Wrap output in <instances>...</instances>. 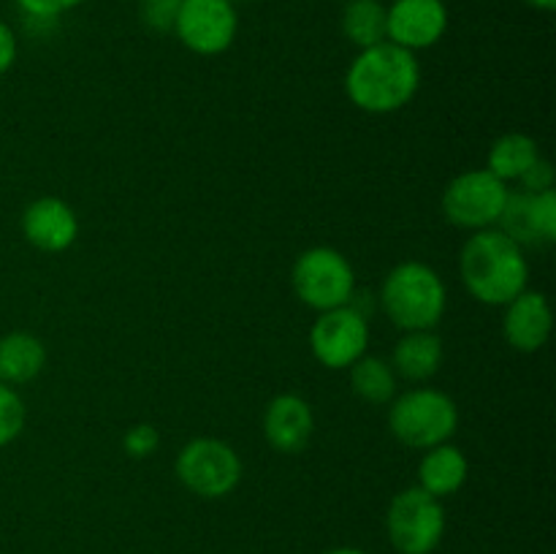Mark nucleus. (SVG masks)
I'll return each mask as SVG.
<instances>
[{
    "label": "nucleus",
    "mask_w": 556,
    "mask_h": 554,
    "mask_svg": "<svg viewBox=\"0 0 556 554\" xmlns=\"http://www.w3.org/2000/svg\"><path fill=\"white\" fill-rule=\"evenodd\" d=\"M421 87L418 54L383 41L358 49L345 71V96L367 114H394L405 109Z\"/></svg>",
    "instance_id": "nucleus-1"
},
{
    "label": "nucleus",
    "mask_w": 556,
    "mask_h": 554,
    "mask_svg": "<svg viewBox=\"0 0 556 554\" xmlns=\"http://www.w3.org/2000/svg\"><path fill=\"white\" fill-rule=\"evenodd\" d=\"M459 277L476 302L486 307H505L530 282V261L525 248L494 228L467 237L459 253Z\"/></svg>",
    "instance_id": "nucleus-2"
},
{
    "label": "nucleus",
    "mask_w": 556,
    "mask_h": 554,
    "mask_svg": "<svg viewBox=\"0 0 556 554\" xmlns=\"http://www.w3.org/2000/svg\"><path fill=\"white\" fill-rule=\"evenodd\" d=\"M380 307L400 331L438 329L448 310V288L434 266L402 261L383 277Z\"/></svg>",
    "instance_id": "nucleus-3"
},
{
    "label": "nucleus",
    "mask_w": 556,
    "mask_h": 554,
    "mask_svg": "<svg viewBox=\"0 0 556 554\" xmlns=\"http://www.w3.org/2000/svg\"><path fill=\"white\" fill-rule=\"evenodd\" d=\"M459 429V407L454 396L434 386H413L389 402V432L396 443L427 451L448 443Z\"/></svg>",
    "instance_id": "nucleus-4"
},
{
    "label": "nucleus",
    "mask_w": 556,
    "mask_h": 554,
    "mask_svg": "<svg viewBox=\"0 0 556 554\" xmlns=\"http://www.w3.org/2000/svg\"><path fill=\"white\" fill-rule=\"evenodd\" d=\"M291 288L299 302L315 313L345 307L356 297V269L342 250L315 244L293 261Z\"/></svg>",
    "instance_id": "nucleus-5"
},
{
    "label": "nucleus",
    "mask_w": 556,
    "mask_h": 554,
    "mask_svg": "<svg viewBox=\"0 0 556 554\" xmlns=\"http://www.w3.org/2000/svg\"><path fill=\"white\" fill-rule=\"evenodd\" d=\"M174 473H177V481L195 498L223 500L239 487L244 465L231 443L201 435L179 449Z\"/></svg>",
    "instance_id": "nucleus-6"
},
{
    "label": "nucleus",
    "mask_w": 556,
    "mask_h": 554,
    "mask_svg": "<svg viewBox=\"0 0 556 554\" xmlns=\"http://www.w3.org/2000/svg\"><path fill=\"white\" fill-rule=\"evenodd\" d=\"M448 516L443 500L407 487L391 498L386 511V532L396 554H432L443 543Z\"/></svg>",
    "instance_id": "nucleus-7"
},
{
    "label": "nucleus",
    "mask_w": 556,
    "mask_h": 554,
    "mask_svg": "<svg viewBox=\"0 0 556 554\" xmlns=\"http://www.w3.org/2000/svg\"><path fill=\"white\" fill-rule=\"evenodd\" d=\"M508 182L494 177L486 166L467 168L445 185L440 210L451 226L476 234L497 226L508 201Z\"/></svg>",
    "instance_id": "nucleus-8"
},
{
    "label": "nucleus",
    "mask_w": 556,
    "mask_h": 554,
    "mask_svg": "<svg viewBox=\"0 0 556 554\" xmlns=\"http://www.w3.org/2000/svg\"><path fill=\"white\" fill-rule=\"evenodd\" d=\"M172 33L188 52L215 58L237 41L239 14L231 0H179Z\"/></svg>",
    "instance_id": "nucleus-9"
},
{
    "label": "nucleus",
    "mask_w": 556,
    "mask_h": 554,
    "mask_svg": "<svg viewBox=\"0 0 556 554\" xmlns=\"http://www.w3.org/2000/svg\"><path fill=\"white\" fill-rule=\"evenodd\" d=\"M309 351L326 369H348L369 351V320L356 304L318 313L309 326Z\"/></svg>",
    "instance_id": "nucleus-10"
},
{
    "label": "nucleus",
    "mask_w": 556,
    "mask_h": 554,
    "mask_svg": "<svg viewBox=\"0 0 556 554\" xmlns=\"http://www.w3.org/2000/svg\"><path fill=\"white\" fill-rule=\"evenodd\" d=\"M451 25L445 0H389L386 41L418 54L438 47Z\"/></svg>",
    "instance_id": "nucleus-11"
},
{
    "label": "nucleus",
    "mask_w": 556,
    "mask_h": 554,
    "mask_svg": "<svg viewBox=\"0 0 556 554\" xmlns=\"http://www.w3.org/2000/svg\"><path fill=\"white\" fill-rule=\"evenodd\" d=\"M264 440L277 454H302L315 438V411L302 394H277L264 407Z\"/></svg>",
    "instance_id": "nucleus-12"
},
{
    "label": "nucleus",
    "mask_w": 556,
    "mask_h": 554,
    "mask_svg": "<svg viewBox=\"0 0 556 554\" xmlns=\"http://www.w3.org/2000/svg\"><path fill=\"white\" fill-rule=\"evenodd\" d=\"M79 215L68 201L58 196H41L22 212V234L27 244L41 253H65L79 239Z\"/></svg>",
    "instance_id": "nucleus-13"
},
{
    "label": "nucleus",
    "mask_w": 556,
    "mask_h": 554,
    "mask_svg": "<svg viewBox=\"0 0 556 554\" xmlns=\"http://www.w3.org/2000/svg\"><path fill=\"white\" fill-rule=\"evenodd\" d=\"M503 310V337L514 351L538 353L546 348L554 331V313L546 293L525 288Z\"/></svg>",
    "instance_id": "nucleus-14"
},
{
    "label": "nucleus",
    "mask_w": 556,
    "mask_h": 554,
    "mask_svg": "<svg viewBox=\"0 0 556 554\" xmlns=\"http://www.w3.org/2000/svg\"><path fill=\"white\" fill-rule=\"evenodd\" d=\"M391 367L396 378L407 383H429L445 362V345L434 329L402 331L391 351Z\"/></svg>",
    "instance_id": "nucleus-15"
},
{
    "label": "nucleus",
    "mask_w": 556,
    "mask_h": 554,
    "mask_svg": "<svg viewBox=\"0 0 556 554\" xmlns=\"http://www.w3.org/2000/svg\"><path fill=\"white\" fill-rule=\"evenodd\" d=\"M470 478V459L459 445L440 443L434 449H427L418 462V483L424 492L434 494L438 500L454 498L462 492V487Z\"/></svg>",
    "instance_id": "nucleus-16"
},
{
    "label": "nucleus",
    "mask_w": 556,
    "mask_h": 554,
    "mask_svg": "<svg viewBox=\"0 0 556 554\" xmlns=\"http://www.w3.org/2000/svg\"><path fill=\"white\" fill-rule=\"evenodd\" d=\"M47 367V345L33 331H9L0 337V383L25 386Z\"/></svg>",
    "instance_id": "nucleus-17"
},
{
    "label": "nucleus",
    "mask_w": 556,
    "mask_h": 554,
    "mask_svg": "<svg viewBox=\"0 0 556 554\" xmlns=\"http://www.w3.org/2000/svg\"><path fill=\"white\" fill-rule=\"evenodd\" d=\"M543 158L541 147L530 134L508 130L500 139L492 141L486 155V168L503 182H519L532 166Z\"/></svg>",
    "instance_id": "nucleus-18"
},
{
    "label": "nucleus",
    "mask_w": 556,
    "mask_h": 554,
    "mask_svg": "<svg viewBox=\"0 0 556 554\" xmlns=\"http://www.w3.org/2000/svg\"><path fill=\"white\" fill-rule=\"evenodd\" d=\"M348 375H351L353 394H356L358 400L369 402V405L383 407L400 394V378H396L389 358L364 353L356 364L348 367Z\"/></svg>",
    "instance_id": "nucleus-19"
},
{
    "label": "nucleus",
    "mask_w": 556,
    "mask_h": 554,
    "mask_svg": "<svg viewBox=\"0 0 556 554\" xmlns=\"http://www.w3.org/2000/svg\"><path fill=\"white\" fill-rule=\"evenodd\" d=\"M386 0H348L340 11V30L356 49H369L386 41Z\"/></svg>",
    "instance_id": "nucleus-20"
},
{
    "label": "nucleus",
    "mask_w": 556,
    "mask_h": 554,
    "mask_svg": "<svg viewBox=\"0 0 556 554\" xmlns=\"http://www.w3.org/2000/svg\"><path fill=\"white\" fill-rule=\"evenodd\" d=\"M27 421V407L25 400L20 396V391L14 386L0 383V449L14 443L22 435Z\"/></svg>",
    "instance_id": "nucleus-21"
},
{
    "label": "nucleus",
    "mask_w": 556,
    "mask_h": 554,
    "mask_svg": "<svg viewBox=\"0 0 556 554\" xmlns=\"http://www.w3.org/2000/svg\"><path fill=\"white\" fill-rule=\"evenodd\" d=\"M530 226L535 244L556 242V190L530 193Z\"/></svg>",
    "instance_id": "nucleus-22"
},
{
    "label": "nucleus",
    "mask_w": 556,
    "mask_h": 554,
    "mask_svg": "<svg viewBox=\"0 0 556 554\" xmlns=\"http://www.w3.org/2000/svg\"><path fill=\"white\" fill-rule=\"evenodd\" d=\"M157 449H161V432H157L155 424L139 421L125 429L123 451L130 459H150L157 454Z\"/></svg>",
    "instance_id": "nucleus-23"
},
{
    "label": "nucleus",
    "mask_w": 556,
    "mask_h": 554,
    "mask_svg": "<svg viewBox=\"0 0 556 554\" xmlns=\"http://www.w3.org/2000/svg\"><path fill=\"white\" fill-rule=\"evenodd\" d=\"M14 3L20 5V11L27 20L47 22L58 20V16L68 14V11L79 9V5L90 3V0H14Z\"/></svg>",
    "instance_id": "nucleus-24"
},
{
    "label": "nucleus",
    "mask_w": 556,
    "mask_h": 554,
    "mask_svg": "<svg viewBox=\"0 0 556 554\" xmlns=\"http://www.w3.org/2000/svg\"><path fill=\"white\" fill-rule=\"evenodd\" d=\"M179 0H152L144 3V22L155 30H172L174 16H177Z\"/></svg>",
    "instance_id": "nucleus-25"
},
{
    "label": "nucleus",
    "mask_w": 556,
    "mask_h": 554,
    "mask_svg": "<svg viewBox=\"0 0 556 554\" xmlns=\"http://www.w3.org/2000/svg\"><path fill=\"white\" fill-rule=\"evenodd\" d=\"M519 188L530 190V193H541V190H552L554 188V168L546 158L535 163L525 177L519 179Z\"/></svg>",
    "instance_id": "nucleus-26"
},
{
    "label": "nucleus",
    "mask_w": 556,
    "mask_h": 554,
    "mask_svg": "<svg viewBox=\"0 0 556 554\" xmlns=\"http://www.w3.org/2000/svg\"><path fill=\"white\" fill-rule=\"evenodd\" d=\"M16 54H20V41H16L14 27L0 20V76L14 68Z\"/></svg>",
    "instance_id": "nucleus-27"
},
{
    "label": "nucleus",
    "mask_w": 556,
    "mask_h": 554,
    "mask_svg": "<svg viewBox=\"0 0 556 554\" xmlns=\"http://www.w3.org/2000/svg\"><path fill=\"white\" fill-rule=\"evenodd\" d=\"M525 3L535 11H546V14L556 9V0H525Z\"/></svg>",
    "instance_id": "nucleus-28"
},
{
    "label": "nucleus",
    "mask_w": 556,
    "mask_h": 554,
    "mask_svg": "<svg viewBox=\"0 0 556 554\" xmlns=\"http://www.w3.org/2000/svg\"><path fill=\"white\" fill-rule=\"evenodd\" d=\"M324 554H367V552H362V549H353V546H340V549H329V552H324Z\"/></svg>",
    "instance_id": "nucleus-29"
},
{
    "label": "nucleus",
    "mask_w": 556,
    "mask_h": 554,
    "mask_svg": "<svg viewBox=\"0 0 556 554\" xmlns=\"http://www.w3.org/2000/svg\"><path fill=\"white\" fill-rule=\"evenodd\" d=\"M141 3H152V0H141Z\"/></svg>",
    "instance_id": "nucleus-30"
}]
</instances>
